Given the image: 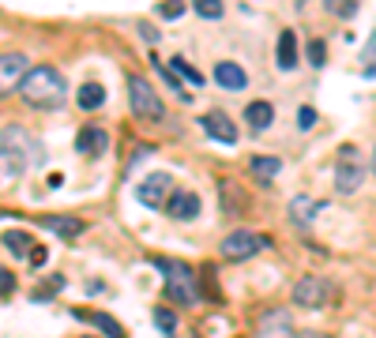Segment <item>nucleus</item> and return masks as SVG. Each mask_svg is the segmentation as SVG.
<instances>
[{
	"label": "nucleus",
	"mask_w": 376,
	"mask_h": 338,
	"mask_svg": "<svg viewBox=\"0 0 376 338\" xmlns=\"http://www.w3.org/2000/svg\"><path fill=\"white\" fill-rule=\"evenodd\" d=\"M19 98L31 109H60L68 102V83L57 68L38 64V68H26L23 83H19Z\"/></svg>",
	"instance_id": "nucleus-1"
},
{
	"label": "nucleus",
	"mask_w": 376,
	"mask_h": 338,
	"mask_svg": "<svg viewBox=\"0 0 376 338\" xmlns=\"http://www.w3.org/2000/svg\"><path fill=\"white\" fill-rule=\"evenodd\" d=\"M42 158V143L26 135L23 128H4L0 132V185L23 177L31 162Z\"/></svg>",
	"instance_id": "nucleus-2"
},
{
	"label": "nucleus",
	"mask_w": 376,
	"mask_h": 338,
	"mask_svg": "<svg viewBox=\"0 0 376 338\" xmlns=\"http://www.w3.org/2000/svg\"><path fill=\"white\" fill-rule=\"evenodd\" d=\"M154 267L162 271V282H166V297L173 301V305H199V286H196V271L188 267V263L181 260H162V255H154Z\"/></svg>",
	"instance_id": "nucleus-3"
},
{
	"label": "nucleus",
	"mask_w": 376,
	"mask_h": 338,
	"mask_svg": "<svg viewBox=\"0 0 376 338\" xmlns=\"http://www.w3.org/2000/svg\"><path fill=\"white\" fill-rule=\"evenodd\" d=\"M128 105H132V113L143 117V121H162V117H166L154 87L147 83L143 76H128Z\"/></svg>",
	"instance_id": "nucleus-4"
},
{
	"label": "nucleus",
	"mask_w": 376,
	"mask_h": 338,
	"mask_svg": "<svg viewBox=\"0 0 376 338\" xmlns=\"http://www.w3.org/2000/svg\"><path fill=\"white\" fill-rule=\"evenodd\" d=\"M361 180H365L361 154H357V147H343V151H338V162H335V188H338V196H354V192L361 188Z\"/></svg>",
	"instance_id": "nucleus-5"
},
{
	"label": "nucleus",
	"mask_w": 376,
	"mask_h": 338,
	"mask_svg": "<svg viewBox=\"0 0 376 338\" xmlns=\"http://www.w3.org/2000/svg\"><path fill=\"white\" fill-rule=\"evenodd\" d=\"M263 244H268V237H256L252 230H234V233H226V237H222L218 252H222V260L241 263V260H249V255L260 252Z\"/></svg>",
	"instance_id": "nucleus-6"
},
{
	"label": "nucleus",
	"mask_w": 376,
	"mask_h": 338,
	"mask_svg": "<svg viewBox=\"0 0 376 338\" xmlns=\"http://www.w3.org/2000/svg\"><path fill=\"white\" fill-rule=\"evenodd\" d=\"M170 173H151V177H143L140 185H136V199H140L143 207H151V211H158V207H166V192H170Z\"/></svg>",
	"instance_id": "nucleus-7"
},
{
	"label": "nucleus",
	"mask_w": 376,
	"mask_h": 338,
	"mask_svg": "<svg viewBox=\"0 0 376 338\" xmlns=\"http://www.w3.org/2000/svg\"><path fill=\"white\" fill-rule=\"evenodd\" d=\"M26 76V57L23 53H0V98H8Z\"/></svg>",
	"instance_id": "nucleus-8"
},
{
	"label": "nucleus",
	"mask_w": 376,
	"mask_h": 338,
	"mask_svg": "<svg viewBox=\"0 0 376 338\" xmlns=\"http://www.w3.org/2000/svg\"><path fill=\"white\" fill-rule=\"evenodd\" d=\"M76 151L87 154V158H102V154L109 151V132L102 124H83L76 135Z\"/></svg>",
	"instance_id": "nucleus-9"
},
{
	"label": "nucleus",
	"mask_w": 376,
	"mask_h": 338,
	"mask_svg": "<svg viewBox=\"0 0 376 338\" xmlns=\"http://www.w3.org/2000/svg\"><path fill=\"white\" fill-rule=\"evenodd\" d=\"M327 301V282L320 278V275H305L293 286V305H301V308H320Z\"/></svg>",
	"instance_id": "nucleus-10"
},
{
	"label": "nucleus",
	"mask_w": 376,
	"mask_h": 338,
	"mask_svg": "<svg viewBox=\"0 0 376 338\" xmlns=\"http://www.w3.org/2000/svg\"><path fill=\"white\" fill-rule=\"evenodd\" d=\"M199 124H204V132L215 143H226V147H234V143H237V128H234V121L222 113V109H211V113H204V117H199Z\"/></svg>",
	"instance_id": "nucleus-11"
},
{
	"label": "nucleus",
	"mask_w": 376,
	"mask_h": 338,
	"mask_svg": "<svg viewBox=\"0 0 376 338\" xmlns=\"http://www.w3.org/2000/svg\"><path fill=\"white\" fill-rule=\"evenodd\" d=\"M166 214L177 218V222H192V218L199 214V196H196V192H188V188L173 192L170 203H166Z\"/></svg>",
	"instance_id": "nucleus-12"
},
{
	"label": "nucleus",
	"mask_w": 376,
	"mask_h": 338,
	"mask_svg": "<svg viewBox=\"0 0 376 338\" xmlns=\"http://www.w3.org/2000/svg\"><path fill=\"white\" fill-rule=\"evenodd\" d=\"M293 331V319L286 308H268V312L260 316V335L263 338H286Z\"/></svg>",
	"instance_id": "nucleus-13"
},
{
	"label": "nucleus",
	"mask_w": 376,
	"mask_h": 338,
	"mask_svg": "<svg viewBox=\"0 0 376 338\" xmlns=\"http://www.w3.org/2000/svg\"><path fill=\"white\" fill-rule=\"evenodd\" d=\"M215 83L226 87V90H245V87H249V76H245L241 64L222 60V64H215Z\"/></svg>",
	"instance_id": "nucleus-14"
},
{
	"label": "nucleus",
	"mask_w": 376,
	"mask_h": 338,
	"mask_svg": "<svg viewBox=\"0 0 376 338\" xmlns=\"http://www.w3.org/2000/svg\"><path fill=\"white\" fill-rule=\"evenodd\" d=\"M279 68L282 71L297 68V31H282L279 34Z\"/></svg>",
	"instance_id": "nucleus-15"
},
{
	"label": "nucleus",
	"mask_w": 376,
	"mask_h": 338,
	"mask_svg": "<svg viewBox=\"0 0 376 338\" xmlns=\"http://www.w3.org/2000/svg\"><path fill=\"white\" fill-rule=\"evenodd\" d=\"M324 199H309V196H297V199H293V203H290V214H293V222H297V226H309V222H313V218H316V211H324Z\"/></svg>",
	"instance_id": "nucleus-16"
},
{
	"label": "nucleus",
	"mask_w": 376,
	"mask_h": 338,
	"mask_svg": "<svg viewBox=\"0 0 376 338\" xmlns=\"http://www.w3.org/2000/svg\"><path fill=\"white\" fill-rule=\"evenodd\" d=\"M106 87L102 83H83L79 87V94H76V105L79 109H87V113H95V109H102L106 105Z\"/></svg>",
	"instance_id": "nucleus-17"
},
{
	"label": "nucleus",
	"mask_w": 376,
	"mask_h": 338,
	"mask_svg": "<svg viewBox=\"0 0 376 338\" xmlns=\"http://www.w3.org/2000/svg\"><path fill=\"white\" fill-rule=\"evenodd\" d=\"M42 226H45V230H53V233H60L64 241H76V237L83 233V222H79V218H60V214L42 218Z\"/></svg>",
	"instance_id": "nucleus-18"
},
{
	"label": "nucleus",
	"mask_w": 376,
	"mask_h": 338,
	"mask_svg": "<svg viewBox=\"0 0 376 338\" xmlns=\"http://www.w3.org/2000/svg\"><path fill=\"white\" fill-rule=\"evenodd\" d=\"M245 121L252 124V132H263V128H271V121H275L271 102H249V105H245Z\"/></svg>",
	"instance_id": "nucleus-19"
},
{
	"label": "nucleus",
	"mask_w": 376,
	"mask_h": 338,
	"mask_svg": "<svg viewBox=\"0 0 376 338\" xmlns=\"http://www.w3.org/2000/svg\"><path fill=\"white\" fill-rule=\"evenodd\" d=\"M4 248L15 255V260H31V252H34V241H31V233H23V230H12V233H4Z\"/></svg>",
	"instance_id": "nucleus-20"
},
{
	"label": "nucleus",
	"mask_w": 376,
	"mask_h": 338,
	"mask_svg": "<svg viewBox=\"0 0 376 338\" xmlns=\"http://www.w3.org/2000/svg\"><path fill=\"white\" fill-rule=\"evenodd\" d=\"M76 316H79V319H90V323H95L98 331H106L109 338H128V335H124V327L117 323L113 316H106V312H76Z\"/></svg>",
	"instance_id": "nucleus-21"
},
{
	"label": "nucleus",
	"mask_w": 376,
	"mask_h": 338,
	"mask_svg": "<svg viewBox=\"0 0 376 338\" xmlns=\"http://www.w3.org/2000/svg\"><path fill=\"white\" fill-rule=\"evenodd\" d=\"M249 169H252V177H260L263 185H268V180L279 177L282 162H279V158H252V162H249Z\"/></svg>",
	"instance_id": "nucleus-22"
},
{
	"label": "nucleus",
	"mask_w": 376,
	"mask_h": 338,
	"mask_svg": "<svg viewBox=\"0 0 376 338\" xmlns=\"http://www.w3.org/2000/svg\"><path fill=\"white\" fill-rule=\"evenodd\" d=\"M166 68H170V71H177V76H185L192 87H204V76H199V71L192 68V64H188L185 57H170V64H166Z\"/></svg>",
	"instance_id": "nucleus-23"
},
{
	"label": "nucleus",
	"mask_w": 376,
	"mask_h": 338,
	"mask_svg": "<svg viewBox=\"0 0 376 338\" xmlns=\"http://www.w3.org/2000/svg\"><path fill=\"white\" fill-rule=\"evenodd\" d=\"M154 327H158L166 338H177V312H170V308H154Z\"/></svg>",
	"instance_id": "nucleus-24"
},
{
	"label": "nucleus",
	"mask_w": 376,
	"mask_h": 338,
	"mask_svg": "<svg viewBox=\"0 0 376 338\" xmlns=\"http://www.w3.org/2000/svg\"><path fill=\"white\" fill-rule=\"evenodd\" d=\"M57 289H64V278H60V275H53L49 282H42V286L34 289V294H31V301H34V305H42V301H49L53 294H57Z\"/></svg>",
	"instance_id": "nucleus-25"
},
{
	"label": "nucleus",
	"mask_w": 376,
	"mask_h": 338,
	"mask_svg": "<svg viewBox=\"0 0 376 338\" xmlns=\"http://www.w3.org/2000/svg\"><path fill=\"white\" fill-rule=\"evenodd\" d=\"M357 64H361V76H365V79H373V76H376V38H373V42H365L361 60H357Z\"/></svg>",
	"instance_id": "nucleus-26"
},
{
	"label": "nucleus",
	"mask_w": 376,
	"mask_h": 338,
	"mask_svg": "<svg viewBox=\"0 0 376 338\" xmlns=\"http://www.w3.org/2000/svg\"><path fill=\"white\" fill-rule=\"evenodd\" d=\"M222 12V0H196V15H204V19H218Z\"/></svg>",
	"instance_id": "nucleus-27"
},
{
	"label": "nucleus",
	"mask_w": 376,
	"mask_h": 338,
	"mask_svg": "<svg viewBox=\"0 0 376 338\" xmlns=\"http://www.w3.org/2000/svg\"><path fill=\"white\" fill-rule=\"evenodd\" d=\"M327 12L338 15V19H354V15H357V4H343V0H327Z\"/></svg>",
	"instance_id": "nucleus-28"
},
{
	"label": "nucleus",
	"mask_w": 376,
	"mask_h": 338,
	"mask_svg": "<svg viewBox=\"0 0 376 338\" xmlns=\"http://www.w3.org/2000/svg\"><path fill=\"white\" fill-rule=\"evenodd\" d=\"M309 60H313V68H320V64L327 60V45L320 42V38H316V42H309Z\"/></svg>",
	"instance_id": "nucleus-29"
},
{
	"label": "nucleus",
	"mask_w": 376,
	"mask_h": 338,
	"mask_svg": "<svg viewBox=\"0 0 376 338\" xmlns=\"http://www.w3.org/2000/svg\"><path fill=\"white\" fill-rule=\"evenodd\" d=\"M313 124H316V109L313 105H301L297 109V128H301V132H309Z\"/></svg>",
	"instance_id": "nucleus-30"
},
{
	"label": "nucleus",
	"mask_w": 376,
	"mask_h": 338,
	"mask_svg": "<svg viewBox=\"0 0 376 338\" xmlns=\"http://www.w3.org/2000/svg\"><path fill=\"white\" fill-rule=\"evenodd\" d=\"M188 12V4H158V15L162 19H181Z\"/></svg>",
	"instance_id": "nucleus-31"
},
{
	"label": "nucleus",
	"mask_w": 376,
	"mask_h": 338,
	"mask_svg": "<svg viewBox=\"0 0 376 338\" xmlns=\"http://www.w3.org/2000/svg\"><path fill=\"white\" fill-rule=\"evenodd\" d=\"M12 289H15V275L8 267H0V297H8Z\"/></svg>",
	"instance_id": "nucleus-32"
},
{
	"label": "nucleus",
	"mask_w": 376,
	"mask_h": 338,
	"mask_svg": "<svg viewBox=\"0 0 376 338\" xmlns=\"http://www.w3.org/2000/svg\"><path fill=\"white\" fill-rule=\"evenodd\" d=\"M140 34H143V42H158V34H154L151 23H140Z\"/></svg>",
	"instance_id": "nucleus-33"
},
{
	"label": "nucleus",
	"mask_w": 376,
	"mask_h": 338,
	"mask_svg": "<svg viewBox=\"0 0 376 338\" xmlns=\"http://www.w3.org/2000/svg\"><path fill=\"white\" fill-rule=\"evenodd\" d=\"M45 260H49V252H45V248H34V252H31V263H34V267H42Z\"/></svg>",
	"instance_id": "nucleus-34"
},
{
	"label": "nucleus",
	"mask_w": 376,
	"mask_h": 338,
	"mask_svg": "<svg viewBox=\"0 0 376 338\" xmlns=\"http://www.w3.org/2000/svg\"><path fill=\"white\" fill-rule=\"evenodd\" d=\"M297 338H327V335H316V331H301Z\"/></svg>",
	"instance_id": "nucleus-35"
},
{
	"label": "nucleus",
	"mask_w": 376,
	"mask_h": 338,
	"mask_svg": "<svg viewBox=\"0 0 376 338\" xmlns=\"http://www.w3.org/2000/svg\"><path fill=\"white\" fill-rule=\"evenodd\" d=\"M373 169H376V151H373Z\"/></svg>",
	"instance_id": "nucleus-36"
}]
</instances>
